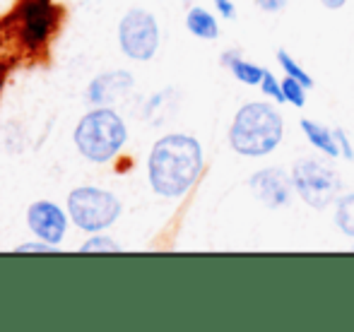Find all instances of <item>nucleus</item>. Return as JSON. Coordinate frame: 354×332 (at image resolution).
Masks as SVG:
<instances>
[{
  "label": "nucleus",
  "instance_id": "nucleus-11",
  "mask_svg": "<svg viewBox=\"0 0 354 332\" xmlns=\"http://www.w3.org/2000/svg\"><path fill=\"white\" fill-rule=\"evenodd\" d=\"M301 130L306 135V140L311 142L316 150H321L328 157H337L340 155V147H337V137L335 130H330L328 126L311 121V118H301Z\"/></svg>",
  "mask_w": 354,
  "mask_h": 332
},
{
  "label": "nucleus",
  "instance_id": "nucleus-19",
  "mask_svg": "<svg viewBox=\"0 0 354 332\" xmlns=\"http://www.w3.org/2000/svg\"><path fill=\"white\" fill-rule=\"evenodd\" d=\"M335 137H337V147H340V155L352 162L354 150H352V142H350V137H347V133L342 130V128H335Z\"/></svg>",
  "mask_w": 354,
  "mask_h": 332
},
{
  "label": "nucleus",
  "instance_id": "nucleus-24",
  "mask_svg": "<svg viewBox=\"0 0 354 332\" xmlns=\"http://www.w3.org/2000/svg\"><path fill=\"white\" fill-rule=\"evenodd\" d=\"M183 3H186V5H191V3H193V0H183Z\"/></svg>",
  "mask_w": 354,
  "mask_h": 332
},
{
  "label": "nucleus",
  "instance_id": "nucleus-13",
  "mask_svg": "<svg viewBox=\"0 0 354 332\" xmlns=\"http://www.w3.org/2000/svg\"><path fill=\"white\" fill-rule=\"evenodd\" d=\"M186 27H188V32H191L193 37H198V39H207V41H212V39L219 37L217 19H214L205 8H198V5H193V8L188 10Z\"/></svg>",
  "mask_w": 354,
  "mask_h": 332
},
{
  "label": "nucleus",
  "instance_id": "nucleus-23",
  "mask_svg": "<svg viewBox=\"0 0 354 332\" xmlns=\"http://www.w3.org/2000/svg\"><path fill=\"white\" fill-rule=\"evenodd\" d=\"M321 3H323V8H328V10H340L347 0H321Z\"/></svg>",
  "mask_w": 354,
  "mask_h": 332
},
{
  "label": "nucleus",
  "instance_id": "nucleus-9",
  "mask_svg": "<svg viewBox=\"0 0 354 332\" xmlns=\"http://www.w3.org/2000/svg\"><path fill=\"white\" fill-rule=\"evenodd\" d=\"M27 224H29V229L34 231L37 239L58 246L63 236H66L68 219L58 205L46 202V200H39L27 210Z\"/></svg>",
  "mask_w": 354,
  "mask_h": 332
},
{
  "label": "nucleus",
  "instance_id": "nucleus-7",
  "mask_svg": "<svg viewBox=\"0 0 354 332\" xmlns=\"http://www.w3.org/2000/svg\"><path fill=\"white\" fill-rule=\"evenodd\" d=\"M12 17L17 22L22 46L39 51L56 27V5L53 0H19Z\"/></svg>",
  "mask_w": 354,
  "mask_h": 332
},
{
  "label": "nucleus",
  "instance_id": "nucleus-4",
  "mask_svg": "<svg viewBox=\"0 0 354 332\" xmlns=\"http://www.w3.org/2000/svg\"><path fill=\"white\" fill-rule=\"evenodd\" d=\"M292 183L297 195L313 210H326L342 193L340 176L316 159H299L292 168Z\"/></svg>",
  "mask_w": 354,
  "mask_h": 332
},
{
  "label": "nucleus",
  "instance_id": "nucleus-10",
  "mask_svg": "<svg viewBox=\"0 0 354 332\" xmlns=\"http://www.w3.org/2000/svg\"><path fill=\"white\" fill-rule=\"evenodd\" d=\"M133 89V75L126 70H113V72H104L99 75L97 80L89 84L87 89V97L92 104H111V101H118L123 94H128Z\"/></svg>",
  "mask_w": 354,
  "mask_h": 332
},
{
  "label": "nucleus",
  "instance_id": "nucleus-16",
  "mask_svg": "<svg viewBox=\"0 0 354 332\" xmlns=\"http://www.w3.org/2000/svg\"><path fill=\"white\" fill-rule=\"evenodd\" d=\"M282 92H284V99H287V104H294L297 108H301L304 104H306V87H304V84L299 82V80H294V77L284 75Z\"/></svg>",
  "mask_w": 354,
  "mask_h": 332
},
{
  "label": "nucleus",
  "instance_id": "nucleus-17",
  "mask_svg": "<svg viewBox=\"0 0 354 332\" xmlns=\"http://www.w3.org/2000/svg\"><path fill=\"white\" fill-rule=\"evenodd\" d=\"M82 253H118L121 251V246L116 244V241L106 239V236H92V239L87 241V244H82Z\"/></svg>",
  "mask_w": 354,
  "mask_h": 332
},
{
  "label": "nucleus",
  "instance_id": "nucleus-8",
  "mask_svg": "<svg viewBox=\"0 0 354 332\" xmlns=\"http://www.w3.org/2000/svg\"><path fill=\"white\" fill-rule=\"evenodd\" d=\"M248 186L256 193L258 200L266 207H270V210L284 207L292 200V176H287L282 168H261V171H256L248 178Z\"/></svg>",
  "mask_w": 354,
  "mask_h": 332
},
{
  "label": "nucleus",
  "instance_id": "nucleus-3",
  "mask_svg": "<svg viewBox=\"0 0 354 332\" xmlns=\"http://www.w3.org/2000/svg\"><path fill=\"white\" fill-rule=\"evenodd\" d=\"M126 123L121 121L116 111L111 108H97L87 113L75 128V145L82 152V157L104 164L113 159L126 145Z\"/></svg>",
  "mask_w": 354,
  "mask_h": 332
},
{
  "label": "nucleus",
  "instance_id": "nucleus-22",
  "mask_svg": "<svg viewBox=\"0 0 354 332\" xmlns=\"http://www.w3.org/2000/svg\"><path fill=\"white\" fill-rule=\"evenodd\" d=\"M19 253H51V251H56V246L53 244H24V246H19L17 248Z\"/></svg>",
  "mask_w": 354,
  "mask_h": 332
},
{
  "label": "nucleus",
  "instance_id": "nucleus-15",
  "mask_svg": "<svg viewBox=\"0 0 354 332\" xmlns=\"http://www.w3.org/2000/svg\"><path fill=\"white\" fill-rule=\"evenodd\" d=\"M277 63L282 66L284 75H289V77H294V80H299L306 89H311V87H313V77L308 75V72L304 70V68L299 66V63L294 61V58L289 56V53L284 51V48H280V51H277Z\"/></svg>",
  "mask_w": 354,
  "mask_h": 332
},
{
  "label": "nucleus",
  "instance_id": "nucleus-5",
  "mask_svg": "<svg viewBox=\"0 0 354 332\" xmlns=\"http://www.w3.org/2000/svg\"><path fill=\"white\" fill-rule=\"evenodd\" d=\"M68 212L80 229L102 231L118 219L121 202L116 195L99 188H75L68 197Z\"/></svg>",
  "mask_w": 354,
  "mask_h": 332
},
{
  "label": "nucleus",
  "instance_id": "nucleus-6",
  "mask_svg": "<svg viewBox=\"0 0 354 332\" xmlns=\"http://www.w3.org/2000/svg\"><path fill=\"white\" fill-rule=\"evenodd\" d=\"M118 41L128 58L133 61H149L159 48V27L154 14L147 10L133 8L123 14L118 27Z\"/></svg>",
  "mask_w": 354,
  "mask_h": 332
},
{
  "label": "nucleus",
  "instance_id": "nucleus-20",
  "mask_svg": "<svg viewBox=\"0 0 354 332\" xmlns=\"http://www.w3.org/2000/svg\"><path fill=\"white\" fill-rule=\"evenodd\" d=\"M287 3H289V0H256L258 8H261L263 12H268V14L282 12V10L287 8Z\"/></svg>",
  "mask_w": 354,
  "mask_h": 332
},
{
  "label": "nucleus",
  "instance_id": "nucleus-18",
  "mask_svg": "<svg viewBox=\"0 0 354 332\" xmlns=\"http://www.w3.org/2000/svg\"><path fill=\"white\" fill-rule=\"evenodd\" d=\"M261 89H263V94H268L270 99H275L277 104H287V99H284V92H282V82L277 80L272 72L266 70V75H263V82H261Z\"/></svg>",
  "mask_w": 354,
  "mask_h": 332
},
{
  "label": "nucleus",
  "instance_id": "nucleus-12",
  "mask_svg": "<svg viewBox=\"0 0 354 332\" xmlns=\"http://www.w3.org/2000/svg\"><path fill=\"white\" fill-rule=\"evenodd\" d=\"M222 63L229 68V70L234 72V77H236L239 82L248 84V87H261L263 82V75H266V70H263L261 66H256V63H248L241 58V53L239 51H227L222 56Z\"/></svg>",
  "mask_w": 354,
  "mask_h": 332
},
{
  "label": "nucleus",
  "instance_id": "nucleus-1",
  "mask_svg": "<svg viewBox=\"0 0 354 332\" xmlns=\"http://www.w3.org/2000/svg\"><path fill=\"white\" fill-rule=\"evenodd\" d=\"M149 186L162 197H181L203 171V147L196 137L174 133L154 142L147 159Z\"/></svg>",
  "mask_w": 354,
  "mask_h": 332
},
{
  "label": "nucleus",
  "instance_id": "nucleus-14",
  "mask_svg": "<svg viewBox=\"0 0 354 332\" xmlns=\"http://www.w3.org/2000/svg\"><path fill=\"white\" fill-rule=\"evenodd\" d=\"M335 224L340 226L342 234H347V236H352V239H354V193L337 197Z\"/></svg>",
  "mask_w": 354,
  "mask_h": 332
},
{
  "label": "nucleus",
  "instance_id": "nucleus-21",
  "mask_svg": "<svg viewBox=\"0 0 354 332\" xmlns=\"http://www.w3.org/2000/svg\"><path fill=\"white\" fill-rule=\"evenodd\" d=\"M214 5H217L219 14H222L224 19H234V17H236V8H234L232 0H214Z\"/></svg>",
  "mask_w": 354,
  "mask_h": 332
},
{
  "label": "nucleus",
  "instance_id": "nucleus-2",
  "mask_svg": "<svg viewBox=\"0 0 354 332\" xmlns=\"http://www.w3.org/2000/svg\"><path fill=\"white\" fill-rule=\"evenodd\" d=\"M284 123L275 106L251 101L236 111L229 128V145L236 155L266 157L282 142Z\"/></svg>",
  "mask_w": 354,
  "mask_h": 332
}]
</instances>
